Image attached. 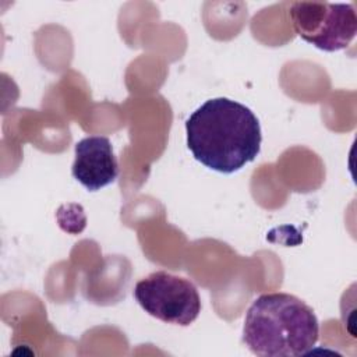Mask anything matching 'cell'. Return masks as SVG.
<instances>
[{
	"label": "cell",
	"mask_w": 357,
	"mask_h": 357,
	"mask_svg": "<svg viewBox=\"0 0 357 357\" xmlns=\"http://www.w3.org/2000/svg\"><path fill=\"white\" fill-rule=\"evenodd\" d=\"M187 148L205 167L231 174L252 162L262 142L259 120L245 105L213 98L185 121Z\"/></svg>",
	"instance_id": "6da1fadb"
},
{
	"label": "cell",
	"mask_w": 357,
	"mask_h": 357,
	"mask_svg": "<svg viewBox=\"0 0 357 357\" xmlns=\"http://www.w3.org/2000/svg\"><path fill=\"white\" fill-rule=\"evenodd\" d=\"M319 324L301 298L282 291L264 293L248 307L243 342L261 357H297L318 342Z\"/></svg>",
	"instance_id": "7a4b0ae2"
},
{
	"label": "cell",
	"mask_w": 357,
	"mask_h": 357,
	"mask_svg": "<svg viewBox=\"0 0 357 357\" xmlns=\"http://www.w3.org/2000/svg\"><path fill=\"white\" fill-rule=\"evenodd\" d=\"M296 33L324 52L346 49L357 33L353 4L328 1H296L289 8Z\"/></svg>",
	"instance_id": "3957f363"
},
{
	"label": "cell",
	"mask_w": 357,
	"mask_h": 357,
	"mask_svg": "<svg viewBox=\"0 0 357 357\" xmlns=\"http://www.w3.org/2000/svg\"><path fill=\"white\" fill-rule=\"evenodd\" d=\"M134 297L151 317L173 325L188 326L201 312V297L195 284L166 271H156L141 279Z\"/></svg>",
	"instance_id": "277c9868"
},
{
	"label": "cell",
	"mask_w": 357,
	"mask_h": 357,
	"mask_svg": "<svg viewBox=\"0 0 357 357\" xmlns=\"http://www.w3.org/2000/svg\"><path fill=\"white\" fill-rule=\"evenodd\" d=\"M73 177L89 191H98L116 181L119 163L107 137L91 135L74 146Z\"/></svg>",
	"instance_id": "5b68a950"
}]
</instances>
